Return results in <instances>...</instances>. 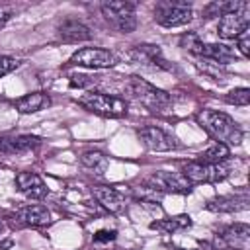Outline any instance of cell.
<instances>
[{"label":"cell","mask_w":250,"mask_h":250,"mask_svg":"<svg viewBox=\"0 0 250 250\" xmlns=\"http://www.w3.org/2000/svg\"><path fill=\"white\" fill-rule=\"evenodd\" d=\"M195 121H197V125H199L209 137H213V139H215L217 143H221V145L230 146V145H240V143H242V137H244L242 127H240L230 115H227V113H223V111L205 107V109L197 111Z\"/></svg>","instance_id":"cell-1"},{"label":"cell","mask_w":250,"mask_h":250,"mask_svg":"<svg viewBox=\"0 0 250 250\" xmlns=\"http://www.w3.org/2000/svg\"><path fill=\"white\" fill-rule=\"evenodd\" d=\"M127 90L139 104H143L150 111H166L172 105V98L168 92L156 88L154 84H150L141 76H129Z\"/></svg>","instance_id":"cell-2"},{"label":"cell","mask_w":250,"mask_h":250,"mask_svg":"<svg viewBox=\"0 0 250 250\" xmlns=\"http://www.w3.org/2000/svg\"><path fill=\"white\" fill-rule=\"evenodd\" d=\"M78 104L96 115L113 117V119L125 117L127 109H129V105L123 98L111 96V94H102V92H88L78 98Z\"/></svg>","instance_id":"cell-3"},{"label":"cell","mask_w":250,"mask_h":250,"mask_svg":"<svg viewBox=\"0 0 250 250\" xmlns=\"http://www.w3.org/2000/svg\"><path fill=\"white\" fill-rule=\"evenodd\" d=\"M135 8H137V4L127 2V0H109V2H102V6H100L105 21L111 27H115L119 33L135 31V27H137Z\"/></svg>","instance_id":"cell-4"},{"label":"cell","mask_w":250,"mask_h":250,"mask_svg":"<svg viewBox=\"0 0 250 250\" xmlns=\"http://www.w3.org/2000/svg\"><path fill=\"white\" fill-rule=\"evenodd\" d=\"M230 174L229 162L219 164H205L199 160H189L182 166V176L193 186V184H219L227 180Z\"/></svg>","instance_id":"cell-5"},{"label":"cell","mask_w":250,"mask_h":250,"mask_svg":"<svg viewBox=\"0 0 250 250\" xmlns=\"http://www.w3.org/2000/svg\"><path fill=\"white\" fill-rule=\"evenodd\" d=\"M193 18L191 4L184 0H160L154 6V21L162 27H182Z\"/></svg>","instance_id":"cell-6"},{"label":"cell","mask_w":250,"mask_h":250,"mask_svg":"<svg viewBox=\"0 0 250 250\" xmlns=\"http://www.w3.org/2000/svg\"><path fill=\"white\" fill-rule=\"evenodd\" d=\"M68 62L74 66H84V68H111L117 64V57L109 49L82 47L72 53Z\"/></svg>","instance_id":"cell-7"},{"label":"cell","mask_w":250,"mask_h":250,"mask_svg":"<svg viewBox=\"0 0 250 250\" xmlns=\"http://www.w3.org/2000/svg\"><path fill=\"white\" fill-rule=\"evenodd\" d=\"M246 29H250V4L246 0L242 2V6L238 10L219 18L217 33L223 39H236Z\"/></svg>","instance_id":"cell-8"},{"label":"cell","mask_w":250,"mask_h":250,"mask_svg":"<svg viewBox=\"0 0 250 250\" xmlns=\"http://www.w3.org/2000/svg\"><path fill=\"white\" fill-rule=\"evenodd\" d=\"M137 137L139 141L152 152H168V150H174L178 148V139L170 133H166L164 129L160 127H154V125H148V127H141L137 129Z\"/></svg>","instance_id":"cell-9"},{"label":"cell","mask_w":250,"mask_h":250,"mask_svg":"<svg viewBox=\"0 0 250 250\" xmlns=\"http://www.w3.org/2000/svg\"><path fill=\"white\" fill-rule=\"evenodd\" d=\"M154 189H158L162 195L164 193H176V195H188L191 191V184L178 172H166L158 170L146 180Z\"/></svg>","instance_id":"cell-10"},{"label":"cell","mask_w":250,"mask_h":250,"mask_svg":"<svg viewBox=\"0 0 250 250\" xmlns=\"http://www.w3.org/2000/svg\"><path fill=\"white\" fill-rule=\"evenodd\" d=\"M129 59L133 62H139V64H145V66H150V68H156V70H170V62L166 61V57L162 55V49L158 45H150V43H143V45H137L129 51Z\"/></svg>","instance_id":"cell-11"},{"label":"cell","mask_w":250,"mask_h":250,"mask_svg":"<svg viewBox=\"0 0 250 250\" xmlns=\"http://www.w3.org/2000/svg\"><path fill=\"white\" fill-rule=\"evenodd\" d=\"M12 219L20 227H47L51 223V213L45 205H25L12 213Z\"/></svg>","instance_id":"cell-12"},{"label":"cell","mask_w":250,"mask_h":250,"mask_svg":"<svg viewBox=\"0 0 250 250\" xmlns=\"http://www.w3.org/2000/svg\"><path fill=\"white\" fill-rule=\"evenodd\" d=\"M16 188L27 199H43L49 193L43 178L35 172H18L16 174Z\"/></svg>","instance_id":"cell-13"},{"label":"cell","mask_w":250,"mask_h":250,"mask_svg":"<svg viewBox=\"0 0 250 250\" xmlns=\"http://www.w3.org/2000/svg\"><path fill=\"white\" fill-rule=\"evenodd\" d=\"M41 145L35 135H0V152L4 154H23L31 152Z\"/></svg>","instance_id":"cell-14"},{"label":"cell","mask_w":250,"mask_h":250,"mask_svg":"<svg viewBox=\"0 0 250 250\" xmlns=\"http://www.w3.org/2000/svg\"><path fill=\"white\" fill-rule=\"evenodd\" d=\"M92 195L96 197V201L107 209L109 213H119L125 207V197L121 195V191L113 186H94L92 188Z\"/></svg>","instance_id":"cell-15"},{"label":"cell","mask_w":250,"mask_h":250,"mask_svg":"<svg viewBox=\"0 0 250 250\" xmlns=\"http://www.w3.org/2000/svg\"><path fill=\"white\" fill-rule=\"evenodd\" d=\"M250 207L248 195H219L215 199H209L205 209L213 213H236Z\"/></svg>","instance_id":"cell-16"},{"label":"cell","mask_w":250,"mask_h":250,"mask_svg":"<svg viewBox=\"0 0 250 250\" xmlns=\"http://www.w3.org/2000/svg\"><path fill=\"white\" fill-rule=\"evenodd\" d=\"M57 35H59V39H61L62 43H82V41H90V39H92L90 29H88L82 21L72 20V18L64 20V21L57 27Z\"/></svg>","instance_id":"cell-17"},{"label":"cell","mask_w":250,"mask_h":250,"mask_svg":"<svg viewBox=\"0 0 250 250\" xmlns=\"http://www.w3.org/2000/svg\"><path fill=\"white\" fill-rule=\"evenodd\" d=\"M223 248H246L250 238V227L246 223H236L221 230L219 234Z\"/></svg>","instance_id":"cell-18"},{"label":"cell","mask_w":250,"mask_h":250,"mask_svg":"<svg viewBox=\"0 0 250 250\" xmlns=\"http://www.w3.org/2000/svg\"><path fill=\"white\" fill-rule=\"evenodd\" d=\"M197 57L211 61L215 64H229L232 61H236V51L225 43H203Z\"/></svg>","instance_id":"cell-19"},{"label":"cell","mask_w":250,"mask_h":250,"mask_svg":"<svg viewBox=\"0 0 250 250\" xmlns=\"http://www.w3.org/2000/svg\"><path fill=\"white\" fill-rule=\"evenodd\" d=\"M14 105L20 113H35V111L51 105V98L45 92H31V94H25V96L18 98L14 102Z\"/></svg>","instance_id":"cell-20"},{"label":"cell","mask_w":250,"mask_h":250,"mask_svg":"<svg viewBox=\"0 0 250 250\" xmlns=\"http://www.w3.org/2000/svg\"><path fill=\"white\" fill-rule=\"evenodd\" d=\"M191 217L189 215H176V217H166V219H158L150 223L152 230H160L164 234H174L180 230H186L191 227Z\"/></svg>","instance_id":"cell-21"},{"label":"cell","mask_w":250,"mask_h":250,"mask_svg":"<svg viewBox=\"0 0 250 250\" xmlns=\"http://www.w3.org/2000/svg\"><path fill=\"white\" fill-rule=\"evenodd\" d=\"M229 156H230V148L227 145L215 143L209 148H205L203 152H199L197 154V160L199 162H205V164H219V162H227Z\"/></svg>","instance_id":"cell-22"},{"label":"cell","mask_w":250,"mask_h":250,"mask_svg":"<svg viewBox=\"0 0 250 250\" xmlns=\"http://www.w3.org/2000/svg\"><path fill=\"white\" fill-rule=\"evenodd\" d=\"M244 0H219V2H211L203 8V18H213V16H225L230 14L234 10H238L242 6Z\"/></svg>","instance_id":"cell-23"},{"label":"cell","mask_w":250,"mask_h":250,"mask_svg":"<svg viewBox=\"0 0 250 250\" xmlns=\"http://www.w3.org/2000/svg\"><path fill=\"white\" fill-rule=\"evenodd\" d=\"M80 162L86 168L94 170L96 174H104V170L107 168V156L104 152H100V150H86V152H82Z\"/></svg>","instance_id":"cell-24"},{"label":"cell","mask_w":250,"mask_h":250,"mask_svg":"<svg viewBox=\"0 0 250 250\" xmlns=\"http://www.w3.org/2000/svg\"><path fill=\"white\" fill-rule=\"evenodd\" d=\"M133 195H135V199L141 201V203H154V205H158L160 199H162V193H160L158 189H154L148 182H145V184L133 188Z\"/></svg>","instance_id":"cell-25"},{"label":"cell","mask_w":250,"mask_h":250,"mask_svg":"<svg viewBox=\"0 0 250 250\" xmlns=\"http://www.w3.org/2000/svg\"><path fill=\"white\" fill-rule=\"evenodd\" d=\"M180 47L182 49H186L188 53H191V55H199V51H201V47H203V41L199 39V35L197 33H193V31H189V33H184L182 37H180Z\"/></svg>","instance_id":"cell-26"},{"label":"cell","mask_w":250,"mask_h":250,"mask_svg":"<svg viewBox=\"0 0 250 250\" xmlns=\"http://www.w3.org/2000/svg\"><path fill=\"white\" fill-rule=\"evenodd\" d=\"M225 102L230 105H240L246 107L250 104V90L248 88H234L225 96Z\"/></svg>","instance_id":"cell-27"},{"label":"cell","mask_w":250,"mask_h":250,"mask_svg":"<svg viewBox=\"0 0 250 250\" xmlns=\"http://www.w3.org/2000/svg\"><path fill=\"white\" fill-rule=\"evenodd\" d=\"M20 66V61L14 59V57H8V55H0V78L14 72L16 68Z\"/></svg>","instance_id":"cell-28"},{"label":"cell","mask_w":250,"mask_h":250,"mask_svg":"<svg viewBox=\"0 0 250 250\" xmlns=\"http://www.w3.org/2000/svg\"><path fill=\"white\" fill-rule=\"evenodd\" d=\"M96 84V76H88V74H72L70 76V86L72 88H90Z\"/></svg>","instance_id":"cell-29"},{"label":"cell","mask_w":250,"mask_h":250,"mask_svg":"<svg viewBox=\"0 0 250 250\" xmlns=\"http://www.w3.org/2000/svg\"><path fill=\"white\" fill-rule=\"evenodd\" d=\"M117 236V230L115 229H102L94 234V242L96 244H107V242H113Z\"/></svg>","instance_id":"cell-30"},{"label":"cell","mask_w":250,"mask_h":250,"mask_svg":"<svg viewBox=\"0 0 250 250\" xmlns=\"http://www.w3.org/2000/svg\"><path fill=\"white\" fill-rule=\"evenodd\" d=\"M236 47H238V51L242 53V57H250V29L242 31V33L236 37Z\"/></svg>","instance_id":"cell-31"},{"label":"cell","mask_w":250,"mask_h":250,"mask_svg":"<svg viewBox=\"0 0 250 250\" xmlns=\"http://www.w3.org/2000/svg\"><path fill=\"white\" fill-rule=\"evenodd\" d=\"M10 18H12V10H10V8L0 6V25H2V23H6Z\"/></svg>","instance_id":"cell-32"}]
</instances>
